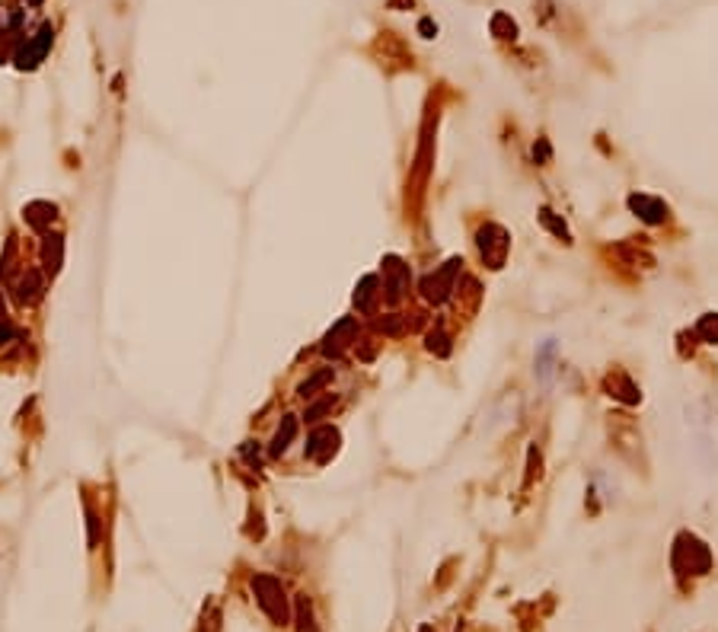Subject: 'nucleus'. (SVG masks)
<instances>
[{
  "label": "nucleus",
  "instance_id": "f257e3e1",
  "mask_svg": "<svg viewBox=\"0 0 718 632\" xmlns=\"http://www.w3.org/2000/svg\"><path fill=\"white\" fill-rule=\"evenodd\" d=\"M256 591L262 594V607L268 610V613L278 620V623H284L288 620V607H284V594H281V584L272 582V578H256Z\"/></svg>",
  "mask_w": 718,
  "mask_h": 632
},
{
  "label": "nucleus",
  "instance_id": "f03ea898",
  "mask_svg": "<svg viewBox=\"0 0 718 632\" xmlns=\"http://www.w3.org/2000/svg\"><path fill=\"white\" fill-rule=\"evenodd\" d=\"M61 262H64V240H61L58 233H51L42 243V266H45V275L55 278L61 272Z\"/></svg>",
  "mask_w": 718,
  "mask_h": 632
},
{
  "label": "nucleus",
  "instance_id": "7ed1b4c3",
  "mask_svg": "<svg viewBox=\"0 0 718 632\" xmlns=\"http://www.w3.org/2000/svg\"><path fill=\"white\" fill-rule=\"evenodd\" d=\"M42 294H45V278H42L39 272H26L17 284V304L29 307V304H35Z\"/></svg>",
  "mask_w": 718,
  "mask_h": 632
},
{
  "label": "nucleus",
  "instance_id": "20e7f679",
  "mask_svg": "<svg viewBox=\"0 0 718 632\" xmlns=\"http://www.w3.org/2000/svg\"><path fill=\"white\" fill-rule=\"evenodd\" d=\"M55 214H58V208H55L51 201H33V205H26V211H23L26 224L35 227V230H45V227L55 221Z\"/></svg>",
  "mask_w": 718,
  "mask_h": 632
},
{
  "label": "nucleus",
  "instance_id": "39448f33",
  "mask_svg": "<svg viewBox=\"0 0 718 632\" xmlns=\"http://www.w3.org/2000/svg\"><path fill=\"white\" fill-rule=\"evenodd\" d=\"M10 339H17V329H10L7 323H0V345H7Z\"/></svg>",
  "mask_w": 718,
  "mask_h": 632
},
{
  "label": "nucleus",
  "instance_id": "423d86ee",
  "mask_svg": "<svg viewBox=\"0 0 718 632\" xmlns=\"http://www.w3.org/2000/svg\"><path fill=\"white\" fill-rule=\"evenodd\" d=\"M86 521H90V543H96V530H100V521L93 511H86Z\"/></svg>",
  "mask_w": 718,
  "mask_h": 632
}]
</instances>
